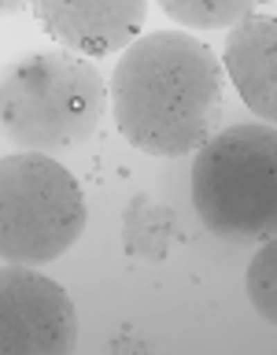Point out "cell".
I'll return each mask as SVG.
<instances>
[{"mask_svg": "<svg viewBox=\"0 0 277 355\" xmlns=\"http://www.w3.org/2000/svg\"><path fill=\"white\" fill-rule=\"evenodd\" d=\"M222 63L181 30L144 33L111 74L115 126L148 155H185L207 144L222 119Z\"/></svg>", "mask_w": 277, "mask_h": 355, "instance_id": "obj_1", "label": "cell"}, {"mask_svg": "<svg viewBox=\"0 0 277 355\" xmlns=\"http://www.w3.org/2000/svg\"><path fill=\"white\" fill-rule=\"evenodd\" d=\"M104 96V78L78 52H26L4 71L0 85L4 137L30 152L74 148L96 130Z\"/></svg>", "mask_w": 277, "mask_h": 355, "instance_id": "obj_2", "label": "cell"}, {"mask_svg": "<svg viewBox=\"0 0 277 355\" xmlns=\"http://www.w3.org/2000/svg\"><path fill=\"white\" fill-rule=\"evenodd\" d=\"M274 122H240L199 144L193 163V204L211 233L233 241L274 237Z\"/></svg>", "mask_w": 277, "mask_h": 355, "instance_id": "obj_3", "label": "cell"}, {"mask_svg": "<svg viewBox=\"0 0 277 355\" xmlns=\"http://www.w3.org/2000/svg\"><path fill=\"white\" fill-rule=\"evenodd\" d=\"M85 230L78 178L48 152H15L0 163V255L41 266L63 255Z\"/></svg>", "mask_w": 277, "mask_h": 355, "instance_id": "obj_4", "label": "cell"}, {"mask_svg": "<svg viewBox=\"0 0 277 355\" xmlns=\"http://www.w3.org/2000/svg\"><path fill=\"white\" fill-rule=\"evenodd\" d=\"M78 344V315L63 285L30 266L0 274V348L8 355H71Z\"/></svg>", "mask_w": 277, "mask_h": 355, "instance_id": "obj_5", "label": "cell"}, {"mask_svg": "<svg viewBox=\"0 0 277 355\" xmlns=\"http://www.w3.org/2000/svg\"><path fill=\"white\" fill-rule=\"evenodd\" d=\"M33 19L82 55H107L137 37L148 4L144 0H37Z\"/></svg>", "mask_w": 277, "mask_h": 355, "instance_id": "obj_6", "label": "cell"}, {"mask_svg": "<svg viewBox=\"0 0 277 355\" xmlns=\"http://www.w3.org/2000/svg\"><path fill=\"white\" fill-rule=\"evenodd\" d=\"M226 67L240 100L259 119H277V19L248 15L226 37Z\"/></svg>", "mask_w": 277, "mask_h": 355, "instance_id": "obj_7", "label": "cell"}, {"mask_svg": "<svg viewBox=\"0 0 277 355\" xmlns=\"http://www.w3.org/2000/svg\"><path fill=\"white\" fill-rule=\"evenodd\" d=\"M122 241H126V252L137 259L163 263L174 241V211L166 204H155L152 196H133L122 218Z\"/></svg>", "mask_w": 277, "mask_h": 355, "instance_id": "obj_8", "label": "cell"}, {"mask_svg": "<svg viewBox=\"0 0 277 355\" xmlns=\"http://www.w3.org/2000/svg\"><path fill=\"white\" fill-rule=\"evenodd\" d=\"M163 11L188 30H233L259 8L251 0H163Z\"/></svg>", "mask_w": 277, "mask_h": 355, "instance_id": "obj_9", "label": "cell"}, {"mask_svg": "<svg viewBox=\"0 0 277 355\" xmlns=\"http://www.w3.org/2000/svg\"><path fill=\"white\" fill-rule=\"evenodd\" d=\"M248 296H251L255 311H259L266 322L277 318V241H266L259 248V255L251 259V266H248Z\"/></svg>", "mask_w": 277, "mask_h": 355, "instance_id": "obj_10", "label": "cell"}]
</instances>
